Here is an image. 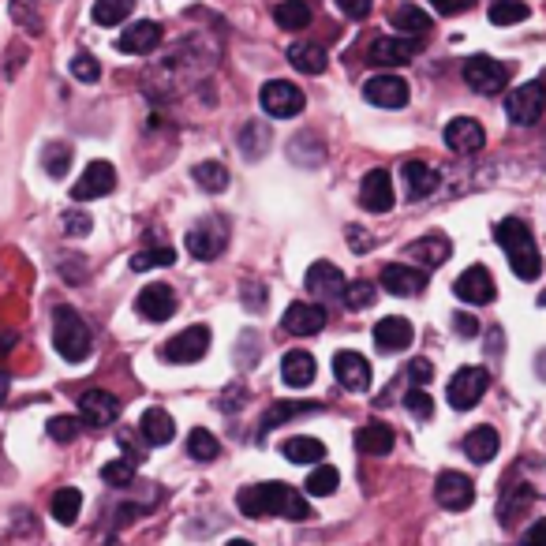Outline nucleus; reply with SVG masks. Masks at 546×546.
<instances>
[{
  "label": "nucleus",
  "mask_w": 546,
  "mask_h": 546,
  "mask_svg": "<svg viewBox=\"0 0 546 546\" xmlns=\"http://www.w3.org/2000/svg\"><path fill=\"white\" fill-rule=\"evenodd\" d=\"M236 509L244 517H285V520H311V505L303 498V490L288 483H259L236 494Z\"/></svg>",
  "instance_id": "1"
},
{
  "label": "nucleus",
  "mask_w": 546,
  "mask_h": 546,
  "mask_svg": "<svg viewBox=\"0 0 546 546\" xmlns=\"http://www.w3.org/2000/svg\"><path fill=\"white\" fill-rule=\"evenodd\" d=\"M494 240L502 244L505 259L513 266L520 281H535L539 273H543V255H539V247H535V236L528 229V221H520V217H509L502 221L498 229H494Z\"/></svg>",
  "instance_id": "2"
},
{
  "label": "nucleus",
  "mask_w": 546,
  "mask_h": 546,
  "mask_svg": "<svg viewBox=\"0 0 546 546\" xmlns=\"http://www.w3.org/2000/svg\"><path fill=\"white\" fill-rule=\"evenodd\" d=\"M53 345L68 363H83L90 356V326L75 307H57L53 315Z\"/></svg>",
  "instance_id": "3"
},
{
  "label": "nucleus",
  "mask_w": 546,
  "mask_h": 546,
  "mask_svg": "<svg viewBox=\"0 0 546 546\" xmlns=\"http://www.w3.org/2000/svg\"><path fill=\"white\" fill-rule=\"evenodd\" d=\"M259 101H262V113L273 116V120H292V116L303 113V90L296 83H288V79H270V83H262L259 90Z\"/></svg>",
  "instance_id": "4"
},
{
  "label": "nucleus",
  "mask_w": 546,
  "mask_h": 546,
  "mask_svg": "<svg viewBox=\"0 0 546 546\" xmlns=\"http://www.w3.org/2000/svg\"><path fill=\"white\" fill-rule=\"evenodd\" d=\"M543 113H546V87L539 83V79L524 83V87H517L509 98H505V116H509L513 124H520V128L539 124Z\"/></svg>",
  "instance_id": "5"
},
{
  "label": "nucleus",
  "mask_w": 546,
  "mask_h": 546,
  "mask_svg": "<svg viewBox=\"0 0 546 546\" xmlns=\"http://www.w3.org/2000/svg\"><path fill=\"white\" fill-rule=\"evenodd\" d=\"M184 244L199 262H210L229 247V225H225L221 217H202L199 225H191Z\"/></svg>",
  "instance_id": "6"
},
{
  "label": "nucleus",
  "mask_w": 546,
  "mask_h": 546,
  "mask_svg": "<svg viewBox=\"0 0 546 546\" xmlns=\"http://www.w3.org/2000/svg\"><path fill=\"white\" fill-rule=\"evenodd\" d=\"M490 386L487 367H460L453 378H449V404L457 412H472L475 404L483 401V393Z\"/></svg>",
  "instance_id": "7"
},
{
  "label": "nucleus",
  "mask_w": 546,
  "mask_h": 546,
  "mask_svg": "<svg viewBox=\"0 0 546 546\" xmlns=\"http://www.w3.org/2000/svg\"><path fill=\"white\" fill-rule=\"evenodd\" d=\"M464 83L475 94H502L509 87V68L494 57H468L464 60Z\"/></svg>",
  "instance_id": "8"
},
{
  "label": "nucleus",
  "mask_w": 546,
  "mask_h": 546,
  "mask_svg": "<svg viewBox=\"0 0 546 546\" xmlns=\"http://www.w3.org/2000/svg\"><path fill=\"white\" fill-rule=\"evenodd\" d=\"M434 498H438V505L449 509V513H464V509H472L475 502V483L464 472H453V468H449V472L438 475Z\"/></svg>",
  "instance_id": "9"
},
{
  "label": "nucleus",
  "mask_w": 546,
  "mask_h": 546,
  "mask_svg": "<svg viewBox=\"0 0 546 546\" xmlns=\"http://www.w3.org/2000/svg\"><path fill=\"white\" fill-rule=\"evenodd\" d=\"M116 191V169L109 161H90L83 176L75 180L72 187V199L75 202H90V199H105V195H113Z\"/></svg>",
  "instance_id": "10"
},
{
  "label": "nucleus",
  "mask_w": 546,
  "mask_h": 546,
  "mask_svg": "<svg viewBox=\"0 0 546 546\" xmlns=\"http://www.w3.org/2000/svg\"><path fill=\"white\" fill-rule=\"evenodd\" d=\"M345 273L337 270L333 262H311L307 270V292L315 296L318 303H341L345 300Z\"/></svg>",
  "instance_id": "11"
},
{
  "label": "nucleus",
  "mask_w": 546,
  "mask_h": 546,
  "mask_svg": "<svg viewBox=\"0 0 546 546\" xmlns=\"http://www.w3.org/2000/svg\"><path fill=\"white\" fill-rule=\"evenodd\" d=\"M206 352H210V330L206 326L180 330L176 337L165 341V360L169 363H199Z\"/></svg>",
  "instance_id": "12"
},
{
  "label": "nucleus",
  "mask_w": 546,
  "mask_h": 546,
  "mask_svg": "<svg viewBox=\"0 0 546 546\" xmlns=\"http://www.w3.org/2000/svg\"><path fill=\"white\" fill-rule=\"evenodd\" d=\"M363 98L378 105V109H404L408 105V83H404L401 75H371L367 83H363Z\"/></svg>",
  "instance_id": "13"
},
{
  "label": "nucleus",
  "mask_w": 546,
  "mask_h": 546,
  "mask_svg": "<svg viewBox=\"0 0 546 546\" xmlns=\"http://www.w3.org/2000/svg\"><path fill=\"white\" fill-rule=\"evenodd\" d=\"M419 42L416 38H401V34H389V38H374L371 49H367V60L378 64V68H401L416 57Z\"/></svg>",
  "instance_id": "14"
},
{
  "label": "nucleus",
  "mask_w": 546,
  "mask_h": 546,
  "mask_svg": "<svg viewBox=\"0 0 546 546\" xmlns=\"http://www.w3.org/2000/svg\"><path fill=\"white\" fill-rule=\"evenodd\" d=\"M79 419L87 427H113L116 419H120V401H116L113 393H105V389H87L79 397Z\"/></svg>",
  "instance_id": "15"
},
{
  "label": "nucleus",
  "mask_w": 546,
  "mask_h": 546,
  "mask_svg": "<svg viewBox=\"0 0 546 546\" xmlns=\"http://www.w3.org/2000/svg\"><path fill=\"white\" fill-rule=\"evenodd\" d=\"M135 311L146 318V322H169L176 315V292L169 285H146L139 296H135Z\"/></svg>",
  "instance_id": "16"
},
{
  "label": "nucleus",
  "mask_w": 546,
  "mask_h": 546,
  "mask_svg": "<svg viewBox=\"0 0 546 546\" xmlns=\"http://www.w3.org/2000/svg\"><path fill=\"white\" fill-rule=\"evenodd\" d=\"M483 143H487V131L472 116H457L446 124V146L453 154H479Z\"/></svg>",
  "instance_id": "17"
},
{
  "label": "nucleus",
  "mask_w": 546,
  "mask_h": 546,
  "mask_svg": "<svg viewBox=\"0 0 546 546\" xmlns=\"http://www.w3.org/2000/svg\"><path fill=\"white\" fill-rule=\"evenodd\" d=\"M333 374L348 393H367L371 389V363L360 352H337L333 356Z\"/></svg>",
  "instance_id": "18"
},
{
  "label": "nucleus",
  "mask_w": 546,
  "mask_h": 546,
  "mask_svg": "<svg viewBox=\"0 0 546 546\" xmlns=\"http://www.w3.org/2000/svg\"><path fill=\"white\" fill-rule=\"evenodd\" d=\"M158 45H161V23H154V19H139V23L124 27V34L116 38V49H120V53H131V57L154 53Z\"/></svg>",
  "instance_id": "19"
},
{
  "label": "nucleus",
  "mask_w": 546,
  "mask_h": 546,
  "mask_svg": "<svg viewBox=\"0 0 546 546\" xmlns=\"http://www.w3.org/2000/svg\"><path fill=\"white\" fill-rule=\"evenodd\" d=\"M412 341H416V330H412V322L401 315H389L374 326V345H378V352H408Z\"/></svg>",
  "instance_id": "20"
},
{
  "label": "nucleus",
  "mask_w": 546,
  "mask_h": 546,
  "mask_svg": "<svg viewBox=\"0 0 546 546\" xmlns=\"http://www.w3.org/2000/svg\"><path fill=\"white\" fill-rule=\"evenodd\" d=\"M453 292H457V300L464 303H475V307H483V303L494 300V277H490L487 266H468V270L457 277V285H453Z\"/></svg>",
  "instance_id": "21"
},
{
  "label": "nucleus",
  "mask_w": 546,
  "mask_h": 546,
  "mask_svg": "<svg viewBox=\"0 0 546 546\" xmlns=\"http://www.w3.org/2000/svg\"><path fill=\"white\" fill-rule=\"evenodd\" d=\"M378 281H382V288H386L389 296H401V300H408V296H419V292L427 288V273L412 270V266H401V262H393V266H386V270L378 273Z\"/></svg>",
  "instance_id": "22"
},
{
  "label": "nucleus",
  "mask_w": 546,
  "mask_h": 546,
  "mask_svg": "<svg viewBox=\"0 0 546 546\" xmlns=\"http://www.w3.org/2000/svg\"><path fill=\"white\" fill-rule=\"evenodd\" d=\"M360 202H363V210H371V214L393 210V176H389L386 169H371L360 184Z\"/></svg>",
  "instance_id": "23"
},
{
  "label": "nucleus",
  "mask_w": 546,
  "mask_h": 546,
  "mask_svg": "<svg viewBox=\"0 0 546 546\" xmlns=\"http://www.w3.org/2000/svg\"><path fill=\"white\" fill-rule=\"evenodd\" d=\"M404 191H408V199L419 202V199H431L438 184H442V173L434 169L431 161H404Z\"/></svg>",
  "instance_id": "24"
},
{
  "label": "nucleus",
  "mask_w": 546,
  "mask_h": 546,
  "mask_svg": "<svg viewBox=\"0 0 546 546\" xmlns=\"http://www.w3.org/2000/svg\"><path fill=\"white\" fill-rule=\"evenodd\" d=\"M326 326V307L322 303H288L285 311V330L296 333V337H311V333H322Z\"/></svg>",
  "instance_id": "25"
},
{
  "label": "nucleus",
  "mask_w": 546,
  "mask_h": 546,
  "mask_svg": "<svg viewBox=\"0 0 546 546\" xmlns=\"http://www.w3.org/2000/svg\"><path fill=\"white\" fill-rule=\"evenodd\" d=\"M408 255L416 262H423V270H438L453 255V244H449L442 232H431V236H423V240H416V244L408 247Z\"/></svg>",
  "instance_id": "26"
},
{
  "label": "nucleus",
  "mask_w": 546,
  "mask_h": 546,
  "mask_svg": "<svg viewBox=\"0 0 546 546\" xmlns=\"http://www.w3.org/2000/svg\"><path fill=\"white\" fill-rule=\"evenodd\" d=\"M281 378H285V386L292 389H307L315 382V356L303 352V348L288 352L285 360H281Z\"/></svg>",
  "instance_id": "27"
},
{
  "label": "nucleus",
  "mask_w": 546,
  "mask_h": 546,
  "mask_svg": "<svg viewBox=\"0 0 546 546\" xmlns=\"http://www.w3.org/2000/svg\"><path fill=\"white\" fill-rule=\"evenodd\" d=\"M139 434L146 438V446H169L176 434V423L165 408H146L143 423H139Z\"/></svg>",
  "instance_id": "28"
},
{
  "label": "nucleus",
  "mask_w": 546,
  "mask_h": 546,
  "mask_svg": "<svg viewBox=\"0 0 546 546\" xmlns=\"http://www.w3.org/2000/svg\"><path fill=\"white\" fill-rule=\"evenodd\" d=\"M498 449H502V438H498L494 427H475L464 438V457L475 460V464H490V460L498 457Z\"/></svg>",
  "instance_id": "29"
},
{
  "label": "nucleus",
  "mask_w": 546,
  "mask_h": 546,
  "mask_svg": "<svg viewBox=\"0 0 546 546\" xmlns=\"http://www.w3.org/2000/svg\"><path fill=\"white\" fill-rule=\"evenodd\" d=\"M288 64L296 68V72L303 75H322L326 72V64H330V57H326V49L315 42H296L292 49H288Z\"/></svg>",
  "instance_id": "30"
},
{
  "label": "nucleus",
  "mask_w": 546,
  "mask_h": 546,
  "mask_svg": "<svg viewBox=\"0 0 546 546\" xmlns=\"http://www.w3.org/2000/svg\"><path fill=\"white\" fill-rule=\"evenodd\" d=\"M393 442H397V434H393V427H386V423H367V427L356 434V446H360L363 453H371V457H386L389 449H393Z\"/></svg>",
  "instance_id": "31"
},
{
  "label": "nucleus",
  "mask_w": 546,
  "mask_h": 546,
  "mask_svg": "<svg viewBox=\"0 0 546 546\" xmlns=\"http://www.w3.org/2000/svg\"><path fill=\"white\" fill-rule=\"evenodd\" d=\"M393 27L401 30L404 38H423V34L431 30V15L423 12L419 4H401V8L393 12Z\"/></svg>",
  "instance_id": "32"
},
{
  "label": "nucleus",
  "mask_w": 546,
  "mask_h": 546,
  "mask_svg": "<svg viewBox=\"0 0 546 546\" xmlns=\"http://www.w3.org/2000/svg\"><path fill=\"white\" fill-rule=\"evenodd\" d=\"M535 490L524 487V483H509L502 494V502H498V517H502V524H513V517H520L528 505H532Z\"/></svg>",
  "instance_id": "33"
},
{
  "label": "nucleus",
  "mask_w": 546,
  "mask_h": 546,
  "mask_svg": "<svg viewBox=\"0 0 546 546\" xmlns=\"http://www.w3.org/2000/svg\"><path fill=\"white\" fill-rule=\"evenodd\" d=\"M273 19H277L281 30L311 27V4H307V0H281V4L273 8Z\"/></svg>",
  "instance_id": "34"
},
{
  "label": "nucleus",
  "mask_w": 546,
  "mask_h": 546,
  "mask_svg": "<svg viewBox=\"0 0 546 546\" xmlns=\"http://www.w3.org/2000/svg\"><path fill=\"white\" fill-rule=\"evenodd\" d=\"M281 453H285V460H292V464H318V460L326 457V446H322L318 438L300 434V438H288L285 446H281Z\"/></svg>",
  "instance_id": "35"
},
{
  "label": "nucleus",
  "mask_w": 546,
  "mask_h": 546,
  "mask_svg": "<svg viewBox=\"0 0 546 546\" xmlns=\"http://www.w3.org/2000/svg\"><path fill=\"white\" fill-rule=\"evenodd\" d=\"M288 158L296 161V165L318 169V165L326 161V146H322V139H315V135H296V139L288 143Z\"/></svg>",
  "instance_id": "36"
},
{
  "label": "nucleus",
  "mask_w": 546,
  "mask_h": 546,
  "mask_svg": "<svg viewBox=\"0 0 546 546\" xmlns=\"http://www.w3.org/2000/svg\"><path fill=\"white\" fill-rule=\"evenodd\" d=\"M79 513H83V494L75 487H64L53 494V520H57V524L68 528V524L79 520Z\"/></svg>",
  "instance_id": "37"
},
{
  "label": "nucleus",
  "mask_w": 546,
  "mask_h": 546,
  "mask_svg": "<svg viewBox=\"0 0 546 546\" xmlns=\"http://www.w3.org/2000/svg\"><path fill=\"white\" fill-rule=\"evenodd\" d=\"M528 15H532V8H528L524 0H494L487 19L494 27H513V23H524Z\"/></svg>",
  "instance_id": "38"
},
{
  "label": "nucleus",
  "mask_w": 546,
  "mask_h": 546,
  "mask_svg": "<svg viewBox=\"0 0 546 546\" xmlns=\"http://www.w3.org/2000/svg\"><path fill=\"white\" fill-rule=\"evenodd\" d=\"M266 146H270V131H266V124L251 120V124L240 128V150H244L247 161H259L262 154H266Z\"/></svg>",
  "instance_id": "39"
},
{
  "label": "nucleus",
  "mask_w": 546,
  "mask_h": 546,
  "mask_svg": "<svg viewBox=\"0 0 546 546\" xmlns=\"http://www.w3.org/2000/svg\"><path fill=\"white\" fill-rule=\"evenodd\" d=\"M135 12V0H94V23L98 27H120Z\"/></svg>",
  "instance_id": "40"
},
{
  "label": "nucleus",
  "mask_w": 546,
  "mask_h": 546,
  "mask_svg": "<svg viewBox=\"0 0 546 546\" xmlns=\"http://www.w3.org/2000/svg\"><path fill=\"white\" fill-rule=\"evenodd\" d=\"M191 176H195V184L202 187V191H225L229 187V169L221 165V161H199L195 169H191Z\"/></svg>",
  "instance_id": "41"
},
{
  "label": "nucleus",
  "mask_w": 546,
  "mask_h": 546,
  "mask_svg": "<svg viewBox=\"0 0 546 546\" xmlns=\"http://www.w3.org/2000/svg\"><path fill=\"white\" fill-rule=\"evenodd\" d=\"M337 487H341V475H337L333 464H315L311 475H307V494L311 498H330Z\"/></svg>",
  "instance_id": "42"
},
{
  "label": "nucleus",
  "mask_w": 546,
  "mask_h": 546,
  "mask_svg": "<svg viewBox=\"0 0 546 546\" xmlns=\"http://www.w3.org/2000/svg\"><path fill=\"white\" fill-rule=\"evenodd\" d=\"M187 457L199 460V464H206V460H217L221 457V442H217L210 431H191L187 434Z\"/></svg>",
  "instance_id": "43"
},
{
  "label": "nucleus",
  "mask_w": 546,
  "mask_h": 546,
  "mask_svg": "<svg viewBox=\"0 0 546 546\" xmlns=\"http://www.w3.org/2000/svg\"><path fill=\"white\" fill-rule=\"evenodd\" d=\"M42 165L53 180H64V173L72 169V146L68 143H49L42 150Z\"/></svg>",
  "instance_id": "44"
},
{
  "label": "nucleus",
  "mask_w": 546,
  "mask_h": 546,
  "mask_svg": "<svg viewBox=\"0 0 546 546\" xmlns=\"http://www.w3.org/2000/svg\"><path fill=\"white\" fill-rule=\"evenodd\" d=\"M311 408H315V404H303V401H277V404L270 408V412L262 416L259 431H277V427H281L285 419L300 416V412H311Z\"/></svg>",
  "instance_id": "45"
},
{
  "label": "nucleus",
  "mask_w": 546,
  "mask_h": 546,
  "mask_svg": "<svg viewBox=\"0 0 546 546\" xmlns=\"http://www.w3.org/2000/svg\"><path fill=\"white\" fill-rule=\"evenodd\" d=\"M173 262H176L173 247H150V251H139V255H131V270L143 273V270H154V266H173Z\"/></svg>",
  "instance_id": "46"
},
{
  "label": "nucleus",
  "mask_w": 546,
  "mask_h": 546,
  "mask_svg": "<svg viewBox=\"0 0 546 546\" xmlns=\"http://www.w3.org/2000/svg\"><path fill=\"white\" fill-rule=\"evenodd\" d=\"M12 19L27 34H42V12H38V0H12Z\"/></svg>",
  "instance_id": "47"
},
{
  "label": "nucleus",
  "mask_w": 546,
  "mask_h": 546,
  "mask_svg": "<svg viewBox=\"0 0 546 546\" xmlns=\"http://www.w3.org/2000/svg\"><path fill=\"white\" fill-rule=\"evenodd\" d=\"M101 479H105V483H109V487H131V483H135V464H131L128 457L124 460H109V464H105V468H101Z\"/></svg>",
  "instance_id": "48"
},
{
  "label": "nucleus",
  "mask_w": 546,
  "mask_h": 546,
  "mask_svg": "<svg viewBox=\"0 0 546 546\" xmlns=\"http://www.w3.org/2000/svg\"><path fill=\"white\" fill-rule=\"evenodd\" d=\"M374 296H378V288L371 285V281H348L345 285V307H352V311H363V307H371Z\"/></svg>",
  "instance_id": "49"
},
{
  "label": "nucleus",
  "mask_w": 546,
  "mask_h": 546,
  "mask_svg": "<svg viewBox=\"0 0 546 546\" xmlns=\"http://www.w3.org/2000/svg\"><path fill=\"white\" fill-rule=\"evenodd\" d=\"M79 431H83V419H75V416H53L49 419V438L53 442H75L79 438Z\"/></svg>",
  "instance_id": "50"
},
{
  "label": "nucleus",
  "mask_w": 546,
  "mask_h": 546,
  "mask_svg": "<svg viewBox=\"0 0 546 546\" xmlns=\"http://www.w3.org/2000/svg\"><path fill=\"white\" fill-rule=\"evenodd\" d=\"M404 408H408L416 419H431L434 416V401H431V393H427L423 386H412L408 393H404Z\"/></svg>",
  "instance_id": "51"
},
{
  "label": "nucleus",
  "mask_w": 546,
  "mask_h": 546,
  "mask_svg": "<svg viewBox=\"0 0 546 546\" xmlns=\"http://www.w3.org/2000/svg\"><path fill=\"white\" fill-rule=\"evenodd\" d=\"M72 75L79 83H98L101 64L94 57H87V53H79V57H72Z\"/></svg>",
  "instance_id": "52"
},
{
  "label": "nucleus",
  "mask_w": 546,
  "mask_h": 546,
  "mask_svg": "<svg viewBox=\"0 0 546 546\" xmlns=\"http://www.w3.org/2000/svg\"><path fill=\"white\" fill-rule=\"evenodd\" d=\"M64 232L75 236V240H79V236H90V232H94V217H87L83 210H68V214H64Z\"/></svg>",
  "instance_id": "53"
},
{
  "label": "nucleus",
  "mask_w": 546,
  "mask_h": 546,
  "mask_svg": "<svg viewBox=\"0 0 546 546\" xmlns=\"http://www.w3.org/2000/svg\"><path fill=\"white\" fill-rule=\"evenodd\" d=\"M240 296H244L247 311H262V307H266V285H262V281H244Z\"/></svg>",
  "instance_id": "54"
},
{
  "label": "nucleus",
  "mask_w": 546,
  "mask_h": 546,
  "mask_svg": "<svg viewBox=\"0 0 546 546\" xmlns=\"http://www.w3.org/2000/svg\"><path fill=\"white\" fill-rule=\"evenodd\" d=\"M143 442H146V438H143ZM143 442H139V438H135V431H128V427L120 431V449L128 453L131 464H143V460H146V446H143Z\"/></svg>",
  "instance_id": "55"
},
{
  "label": "nucleus",
  "mask_w": 546,
  "mask_h": 546,
  "mask_svg": "<svg viewBox=\"0 0 546 546\" xmlns=\"http://www.w3.org/2000/svg\"><path fill=\"white\" fill-rule=\"evenodd\" d=\"M408 378H412V386H427L434 378V367L427 360H412L408 363Z\"/></svg>",
  "instance_id": "56"
},
{
  "label": "nucleus",
  "mask_w": 546,
  "mask_h": 546,
  "mask_svg": "<svg viewBox=\"0 0 546 546\" xmlns=\"http://www.w3.org/2000/svg\"><path fill=\"white\" fill-rule=\"evenodd\" d=\"M337 8H341L348 19H367V15H371V0H337Z\"/></svg>",
  "instance_id": "57"
},
{
  "label": "nucleus",
  "mask_w": 546,
  "mask_h": 546,
  "mask_svg": "<svg viewBox=\"0 0 546 546\" xmlns=\"http://www.w3.org/2000/svg\"><path fill=\"white\" fill-rule=\"evenodd\" d=\"M431 4H434V12H442V15H464L475 0H431Z\"/></svg>",
  "instance_id": "58"
},
{
  "label": "nucleus",
  "mask_w": 546,
  "mask_h": 546,
  "mask_svg": "<svg viewBox=\"0 0 546 546\" xmlns=\"http://www.w3.org/2000/svg\"><path fill=\"white\" fill-rule=\"evenodd\" d=\"M520 546H546V517L535 520L532 528L524 532V539H520Z\"/></svg>",
  "instance_id": "59"
},
{
  "label": "nucleus",
  "mask_w": 546,
  "mask_h": 546,
  "mask_svg": "<svg viewBox=\"0 0 546 546\" xmlns=\"http://www.w3.org/2000/svg\"><path fill=\"white\" fill-rule=\"evenodd\" d=\"M453 326H457V330L464 333V337H475V333H479V322H475V318L468 315V311H460V315L453 318Z\"/></svg>",
  "instance_id": "60"
},
{
  "label": "nucleus",
  "mask_w": 546,
  "mask_h": 546,
  "mask_svg": "<svg viewBox=\"0 0 546 546\" xmlns=\"http://www.w3.org/2000/svg\"><path fill=\"white\" fill-rule=\"evenodd\" d=\"M348 240H352V247L363 255V247H374V236L371 232H360V229H348Z\"/></svg>",
  "instance_id": "61"
},
{
  "label": "nucleus",
  "mask_w": 546,
  "mask_h": 546,
  "mask_svg": "<svg viewBox=\"0 0 546 546\" xmlns=\"http://www.w3.org/2000/svg\"><path fill=\"white\" fill-rule=\"evenodd\" d=\"M240 397H247V393H244L240 386H232L229 393H225V401H221V408H225V412H236V408H240Z\"/></svg>",
  "instance_id": "62"
},
{
  "label": "nucleus",
  "mask_w": 546,
  "mask_h": 546,
  "mask_svg": "<svg viewBox=\"0 0 546 546\" xmlns=\"http://www.w3.org/2000/svg\"><path fill=\"white\" fill-rule=\"evenodd\" d=\"M8 386H12V378H8V371H0V404L8 397Z\"/></svg>",
  "instance_id": "63"
},
{
  "label": "nucleus",
  "mask_w": 546,
  "mask_h": 546,
  "mask_svg": "<svg viewBox=\"0 0 546 546\" xmlns=\"http://www.w3.org/2000/svg\"><path fill=\"white\" fill-rule=\"evenodd\" d=\"M229 546H255V543H247V539H232Z\"/></svg>",
  "instance_id": "64"
}]
</instances>
